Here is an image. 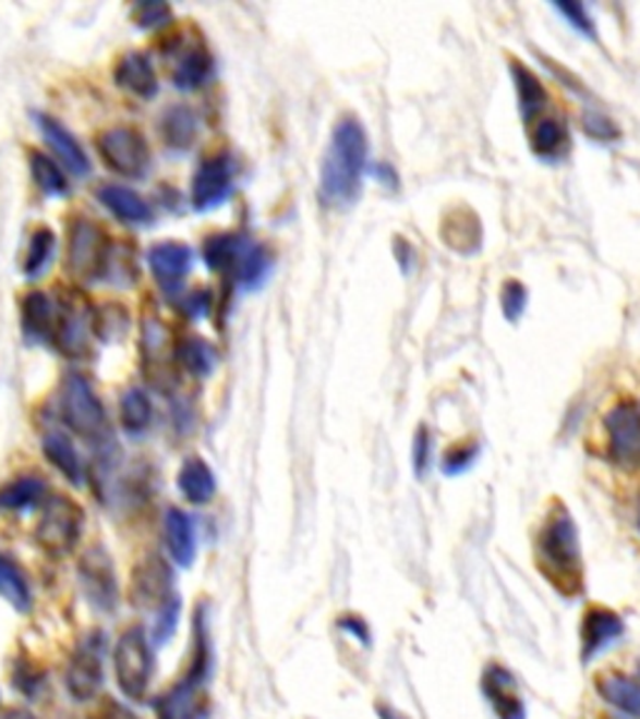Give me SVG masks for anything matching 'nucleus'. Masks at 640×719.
Listing matches in <instances>:
<instances>
[{"instance_id":"46","label":"nucleus","mask_w":640,"mask_h":719,"mask_svg":"<svg viewBox=\"0 0 640 719\" xmlns=\"http://www.w3.org/2000/svg\"><path fill=\"white\" fill-rule=\"evenodd\" d=\"M88 719H138V715L131 712L123 702H118L113 697H104L93 705Z\"/></svg>"},{"instance_id":"19","label":"nucleus","mask_w":640,"mask_h":719,"mask_svg":"<svg viewBox=\"0 0 640 719\" xmlns=\"http://www.w3.org/2000/svg\"><path fill=\"white\" fill-rule=\"evenodd\" d=\"M116 83L121 85L123 90L133 93V96H138L143 100H148L158 93L156 71H153L148 56L143 53H128L118 60Z\"/></svg>"},{"instance_id":"48","label":"nucleus","mask_w":640,"mask_h":719,"mask_svg":"<svg viewBox=\"0 0 640 719\" xmlns=\"http://www.w3.org/2000/svg\"><path fill=\"white\" fill-rule=\"evenodd\" d=\"M338 627L346 630L348 635H353L358 642H363V645H371L369 622H365L363 618H358V614H343V618L338 620Z\"/></svg>"},{"instance_id":"4","label":"nucleus","mask_w":640,"mask_h":719,"mask_svg":"<svg viewBox=\"0 0 640 719\" xmlns=\"http://www.w3.org/2000/svg\"><path fill=\"white\" fill-rule=\"evenodd\" d=\"M61 413L65 425L85 440L100 442L108 435L104 402L98 400L88 380L81 375H68L61 388Z\"/></svg>"},{"instance_id":"49","label":"nucleus","mask_w":640,"mask_h":719,"mask_svg":"<svg viewBox=\"0 0 640 719\" xmlns=\"http://www.w3.org/2000/svg\"><path fill=\"white\" fill-rule=\"evenodd\" d=\"M3 719H38V717L31 715L28 709H11V712H5Z\"/></svg>"},{"instance_id":"17","label":"nucleus","mask_w":640,"mask_h":719,"mask_svg":"<svg viewBox=\"0 0 640 719\" xmlns=\"http://www.w3.org/2000/svg\"><path fill=\"white\" fill-rule=\"evenodd\" d=\"M483 695L496 709L498 719H526L523 697L518 695V684L506 667L491 665L483 674Z\"/></svg>"},{"instance_id":"42","label":"nucleus","mask_w":640,"mask_h":719,"mask_svg":"<svg viewBox=\"0 0 640 719\" xmlns=\"http://www.w3.org/2000/svg\"><path fill=\"white\" fill-rule=\"evenodd\" d=\"M178 614H181V599L178 597L156 614V624H153V639H156L158 645H164V642L170 639V635L176 632Z\"/></svg>"},{"instance_id":"14","label":"nucleus","mask_w":640,"mask_h":719,"mask_svg":"<svg viewBox=\"0 0 640 719\" xmlns=\"http://www.w3.org/2000/svg\"><path fill=\"white\" fill-rule=\"evenodd\" d=\"M148 265L158 285L170 295L181 290L188 270H191L193 265V253L188 245L168 240V243H158L150 247Z\"/></svg>"},{"instance_id":"26","label":"nucleus","mask_w":640,"mask_h":719,"mask_svg":"<svg viewBox=\"0 0 640 719\" xmlns=\"http://www.w3.org/2000/svg\"><path fill=\"white\" fill-rule=\"evenodd\" d=\"M0 597L19 612H31L33 593L25 572L11 558L0 555Z\"/></svg>"},{"instance_id":"6","label":"nucleus","mask_w":640,"mask_h":719,"mask_svg":"<svg viewBox=\"0 0 640 719\" xmlns=\"http://www.w3.org/2000/svg\"><path fill=\"white\" fill-rule=\"evenodd\" d=\"M110 263V237L98 222L75 218L68 230V268L75 278L98 280Z\"/></svg>"},{"instance_id":"44","label":"nucleus","mask_w":640,"mask_h":719,"mask_svg":"<svg viewBox=\"0 0 640 719\" xmlns=\"http://www.w3.org/2000/svg\"><path fill=\"white\" fill-rule=\"evenodd\" d=\"M556 11L566 19L573 28L580 33V36H588V38H595V28H593V21L588 19L585 8L580 3H556L553 5Z\"/></svg>"},{"instance_id":"20","label":"nucleus","mask_w":640,"mask_h":719,"mask_svg":"<svg viewBox=\"0 0 640 719\" xmlns=\"http://www.w3.org/2000/svg\"><path fill=\"white\" fill-rule=\"evenodd\" d=\"M98 200L104 203V208L113 212L118 220L133 222V226H145V222H150L153 218L148 203L125 185H116V183L104 185L98 191Z\"/></svg>"},{"instance_id":"18","label":"nucleus","mask_w":640,"mask_h":719,"mask_svg":"<svg viewBox=\"0 0 640 719\" xmlns=\"http://www.w3.org/2000/svg\"><path fill=\"white\" fill-rule=\"evenodd\" d=\"M38 118V127L43 133V141L48 143V148L56 153V158L63 162V166L71 170L73 175H88L90 173V160L85 156V150L81 148V143L73 138L71 131L58 123L56 118L50 115H36Z\"/></svg>"},{"instance_id":"10","label":"nucleus","mask_w":640,"mask_h":719,"mask_svg":"<svg viewBox=\"0 0 640 719\" xmlns=\"http://www.w3.org/2000/svg\"><path fill=\"white\" fill-rule=\"evenodd\" d=\"M104 684V639L98 632L85 637L65 667V690L75 702H90Z\"/></svg>"},{"instance_id":"31","label":"nucleus","mask_w":640,"mask_h":719,"mask_svg":"<svg viewBox=\"0 0 640 719\" xmlns=\"http://www.w3.org/2000/svg\"><path fill=\"white\" fill-rule=\"evenodd\" d=\"M56 328L53 305L48 295L31 293L23 300V330L31 340H48Z\"/></svg>"},{"instance_id":"11","label":"nucleus","mask_w":640,"mask_h":719,"mask_svg":"<svg viewBox=\"0 0 640 719\" xmlns=\"http://www.w3.org/2000/svg\"><path fill=\"white\" fill-rule=\"evenodd\" d=\"M79 577L83 585V593L88 597V602L100 612H113L118 607V580L113 570V560L96 545L93 550L83 555L79 564Z\"/></svg>"},{"instance_id":"25","label":"nucleus","mask_w":640,"mask_h":719,"mask_svg":"<svg viewBox=\"0 0 640 719\" xmlns=\"http://www.w3.org/2000/svg\"><path fill=\"white\" fill-rule=\"evenodd\" d=\"M595 690L608 705L640 719V682L626 678V674H601Z\"/></svg>"},{"instance_id":"47","label":"nucleus","mask_w":640,"mask_h":719,"mask_svg":"<svg viewBox=\"0 0 640 719\" xmlns=\"http://www.w3.org/2000/svg\"><path fill=\"white\" fill-rule=\"evenodd\" d=\"M583 125H585V133L591 135V138H595V141H613L618 135L616 125H613L608 118H603L599 113H588Z\"/></svg>"},{"instance_id":"3","label":"nucleus","mask_w":640,"mask_h":719,"mask_svg":"<svg viewBox=\"0 0 640 719\" xmlns=\"http://www.w3.org/2000/svg\"><path fill=\"white\" fill-rule=\"evenodd\" d=\"M113 670L123 695L133 702H141L153 678L150 642L141 624H133L118 637L113 649Z\"/></svg>"},{"instance_id":"24","label":"nucleus","mask_w":640,"mask_h":719,"mask_svg":"<svg viewBox=\"0 0 640 719\" xmlns=\"http://www.w3.org/2000/svg\"><path fill=\"white\" fill-rule=\"evenodd\" d=\"M43 452H46L50 465H53L61 475H65L68 483L73 485L83 483L81 455L65 432H56V430L48 432L46 438H43Z\"/></svg>"},{"instance_id":"21","label":"nucleus","mask_w":640,"mask_h":719,"mask_svg":"<svg viewBox=\"0 0 640 719\" xmlns=\"http://www.w3.org/2000/svg\"><path fill=\"white\" fill-rule=\"evenodd\" d=\"M90 315L75 305H63L61 318L56 322V342L65 355L88 353Z\"/></svg>"},{"instance_id":"2","label":"nucleus","mask_w":640,"mask_h":719,"mask_svg":"<svg viewBox=\"0 0 640 719\" xmlns=\"http://www.w3.org/2000/svg\"><path fill=\"white\" fill-rule=\"evenodd\" d=\"M538 572L560 595L576 597L583 589V560H580L578 527L566 504L556 500L545 512L535 537Z\"/></svg>"},{"instance_id":"9","label":"nucleus","mask_w":640,"mask_h":719,"mask_svg":"<svg viewBox=\"0 0 640 719\" xmlns=\"http://www.w3.org/2000/svg\"><path fill=\"white\" fill-rule=\"evenodd\" d=\"M100 158L110 170L125 178H141L150 166V150L143 135L133 127H110L98 138Z\"/></svg>"},{"instance_id":"45","label":"nucleus","mask_w":640,"mask_h":719,"mask_svg":"<svg viewBox=\"0 0 640 719\" xmlns=\"http://www.w3.org/2000/svg\"><path fill=\"white\" fill-rule=\"evenodd\" d=\"M431 450H433V442H431L428 427H418L415 442H413V467H415L418 477H425V473H428Z\"/></svg>"},{"instance_id":"29","label":"nucleus","mask_w":640,"mask_h":719,"mask_svg":"<svg viewBox=\"0 0 640 719\" xmlns=\"http://www.w3.org/2000/svg\"><path fill=\"white\" fill-rule=\"evenodd\" d=\"M43 498H46V483L38 475H23L0 487V510H25Z\"/></svg>"},{"instance_id":"30","label":"nucleus","mask_w":640,"mask_h":719,"mask_svg":"<svg viewBox=\"0 0 640 719\" xmlns=\"http://www.w3.org/2000/svg\"><path fill=\"white\" fill-rule=\"evenodd\" d=\"M443 237L446 243L454 247L458 253H473L478 245H481V226H478V218L468 210H456L450 212L443 222Z\"/></svg>"},{"instance_id":"50","label":"nucleus","mask_w":640,"mask_h":719,"mask_svg":"<svg viewBox=\"0 0 640 719\" xmlns=\"http://www.w3.org/2000/svg\"><path fill=\"white\" fill-rule=\"evenodd\" d=\"M638 527H640V508H638Z\"/></svg>"},{"instance_id":"28","label":"nucleus","mask_w":640,"mask_h":719,"mask_svg":"<svg viewBox=\"0 0 640 719\" xmlns=\"http://www.w3.org/2000/svg\"><path fill=\"white\" fill-rule=\"evenodd\" d=\"M510 73H514L516 81V90H518V102H520V115H523L526 123H533V118L541 113L545 108V88L541 81L535 78L533 71H528L526 65L520 63H510Z\"/></svg>"},{"instance_id":"13","label":"nucleus","mask_w":640,"mask_h":719,"mask_svg":"<svg viewBox=\"0 0 640 719\" xmlns=\"http://www.w3.org/2000/svg\"><path fill=\"white\" fill-rule=\"evenodd\" d=\"M620 635L623 620L618 612L601 605L588 607L583 620H580V657H583V662H591L595 655L613 645Z\"/></svg>"},{"instance_id":"8","label":"nucleus","mask_w":640,"mask_h":719,"mask_svg":"<svg viewBox=\"0 0 640 719\" xmlns=\"http://www.w3.org/2000/svg\"><path fill=\"white\" fill-rule=\"evenodd\" d=\"M608 432V460L620 470L640 467V407L633 400H623L605 415Z\"/></svg>"},{"instance_id":"33","label":"nucleus","mask_w":640,"mask_h":719,"mask_svg":"<svg viewBox=\"0 0 640 719\" xmlns=\"http://www.w3.org/2000/svg\"><path fill=\"white\" fill-rule=\"evenodd\" d=\"M268 270H270V260H268L266 251L249 240V243H245V247H243L241 258H238V263L233 265L236 280L245 288H258L261 282L266 280Z\"/></svg>"},{"instance_id":"35","label":"nucleus","mask_w":640,"mask_h":719,"mask_svg":"<svg viewBox=\"0 0 640 719\" xmlns=\"http://www.w3.org/2000/svg\"><path fill=\"white\" fill-rule=\"evenodd\" d=\"M28 160H31V175L43 193L50 195V198H58V195L68 193V180L63 175V170L58 168L56 160H50L38 150H31Z\"/></svg>"},{"instance_id":"27","label":"nucleus","mask_w":640,"mask_h":719,"mask_svg":"<svg viewBox=\"0 0 640 719\" xmlns=\"http://www.w3.org/2000/svg\"><path fill=\"white\" fill-rule=\"evenodd\" d=\"M160 131H164V141L168 148L188 150L195 143V135H198V118H195L191 108L176 106L166 110Z\"/></svg>"},{"instance_id":"37","label":"nucleus","mask_w":640,"mask_h":719,"mask_svg":"<svg viewBox=\"0 0 640 719\" xmlns=\"http://www.w3.org/2000/svg\"><path fill=\"white\" fill-rule=\"evenodd\" d=\"M249 240L241 235H216L206 243V265L210 270H233Z\"/></svg>"},{"instance_id":"12","label":"nucleus","mask_w":640,"mask_h":719,"mask_svg":"<svg viewBox=\"0 0 640 719\" xmlns=\"http://www.w3.org/2000/svg\"><path fill=\"white\" fill-rule=\"evenodd\" d=\"M233 187V170L228 158H208L195 170L191 185V200L195 210H213L228 198Z\"/></svg>"},{"instance_id":"16","label":"nucleus","mask_w":640,"mask_h":719,"mask_svg":"<svg viewBox=\"0 0 640 719\" xmlns=\"http://www.w3.org/2000/svg\"><path fill=\"white\" fill-rule=\"evenodd\" d=\"M210 702L203 684L181 680L156 702L158 719H208Z\"/></svg>"},{"instance_id":"40","label":"nucleus","mask_w":640,"mask_h":719,"mask_svg":"<svg viewBox=\"0 0 640 719\" xmlns=\"http://www.w3.org/2000/svg\"><path fill=\"white\" fill-rule=\"evenodd\" d=\"M133 19L145 31H156L173 19V11L166 3H141L133 8Z\"/></svg>"},{"instance_id":"22","label":"nucleus","mask_w":640,"mask_h":719,"mask_svg":"<svg viewBox=\"0 0 640 719\" xmlns=\"http://www.w3.org/2000/svg\"><path fill=\"white\" fill-rule=\"evenodd\" d=\"M166 545L176 564L191 568L195 560V529L183 510L170 508L166 512Z\"/></svg>"},{"instance_id":"32","label":"nucleus","mask_w":640,"mask_h":719,"mask_svg":"<svg viewBox=\"0 0 640 719\" xmlns=\"http://www.w3.org/2000/svg\"><path fill=\"white\" fill-rule=\"evenodd\" d=\"M176 357L181 360V365L188 373L195 375V378H208L213 367H216L218 353L216 348L203 338H188L176 348Z\"/></svg>"},{"instance_id":"1","label":"nucleus","mask_w":640,"mask_h":719,"mask_svg":"<svg viewBox=\"0 0 640 719\" xmlns=\"http://www.w3.org/2000/svg\"><path fill=\"white\" fill-rule=\"evenodd\" d=\"M369 168V135L361 120L340 118L333 127L326 158L321 166V198L336 208L353 205L361 195Z\"/></svg>"},{"instance_id":"39","label":"nucleus","mask_w":640,"mask_h":719,"mask_svg":"<svg viewBox=\"0 0 640 719\" xmlns=\"http://www.w3.org/2000/svg\"><path fill=\"white\" fill-rule=\"evenodd\" d=\"M478 458V444L475 442H460L454 444L446 455H443V473L446 475H460L473 465Z\"/></svg>"},{"instance_id":"36","label":"nucleus","mask_w":640,"mask_h":719,"mask_svg":"<svg viewBox=\"0 0 640 719\" xmlns=\"http://www.w3.org/2000/svg\"><path fill=\"white\" fill-rule=\"evenodd\" d=\"M150 417H153V407H150L148 395H145V392L138 388L125 390L121 398V419H123L125 430L131 435L145 432L150 425Z\"/></svg>"},{"instance_id":"41","label":"nucleus","mask_w":640,"mask_h":719,"mask_svg":"<svg viewBox=\"0 0 640 719\" xmlns=\"http://www.w3.org/2000/svg\"><path fill=\"white\" fill-rule=\"evenodd\" d=\"M43 678H46V674H43L40 667L33 665L31 659H19V662H15L13 682H15V687L23 692V695H28V697L36 695L38 687L43 684Z\"/></svg>"},{"instance_id":"43","label":"nucleus","mask_w":640,"mask_h":719,"mask_svg":"<svg viewBox=\"0 0 640 719\" xmlns=\"http://www.w3.org/2000/svg\"><path fill=\"white\" fill-rule=\"evenodd\" d=\"M526 303H528L526 288L520 285V282L510 280L508 285L503 288V295H500V305H503V313H506V318L516 322L520 315H523Z\"/></svg>"},{"instance_id":"34","label":"nucleus","mask_w":640,"mask_h":719,"mask_svg":"<svg viewBox=\"0 0 640 719\" xmlns=\"http://www.w3.org/2000/svg\"><path fill=\"white\" fill-rule=\"evenodd\" d=\"M531 145H533V153L538 158H548V160L558 158L563 148L568 145L566 127H563L556 118L538 120L533 127V135H531Z\"/></svg>"},{"instance_id":"15","label":"nucleus","mask_w":640,"mask_h":719,"mask_svg":"<svg viewBox=\"0 0 640 719\" xmlns=\"http://www.w3.org/2000/svg\"><path fill=\"white\" fill-rule=\"evenodd\" d=\"M170 58H173V83L181 90H195L208 83L213 60L201 40L176 42L170 48Z\"/></svg>"},{"instance_id":"23","label":"nucleus","mask_w":640,"mask_h":719,"mask_svg":"<svg viewBox=\"0 0 640 719\" xmlns=\"http://www.w3.org/2000/svg\"><path fill=\"white\" fill-rule=\"evenodd\" d=\"M178 487L191 504H206L216 495V475L201 458H188L178 473Z\"/></svg>"},{"instance_id":"5","label":"nucleus","mask_w":640,"mask_h":719,"mask_svg":"<svg viewBox=\"0 0 640 719\" xmlns=\"http://www.w3.org/2000/svg\"><path fill=\"white\" fill-rule=\"evenodd\" d=\"M83 510L63 495H53L43 502V512L36 527V543L48 555H68L79 545L83 535Z\"/></svg>"},{"instance_id":"7","label":"nucleus","mask_w":640,"mask_h":719,"mask_svg":"<svg viewBox=\"0 0 640 719\" xmlns=\"http://www.w3.org/2000/svg\"><path fill=\"white\" fill-rule=\"evenodd\" d=\"M128 597H131V605L138 607V610L158 614L178 597L173 593V570H170V564L164 558H158V555L143 558L131 572Z\"/></svg>"},{"instance_id":"38","label":"nucleus","mask_w":640,"mask_h":719,"mask_svg":"<svg viewBox=\"0 0 640 719\" xmlns=\"http://www.w3.org/2000/svg\"><path fill=\"white\" fill-rule=\"evenodd\" d=\"M53 247H56V237L48 228H38L36 233L31 235V245H28V255H25V276L31 280L40 278L46 272L50 258H53Z\"/></svg>"}]
</instances>
